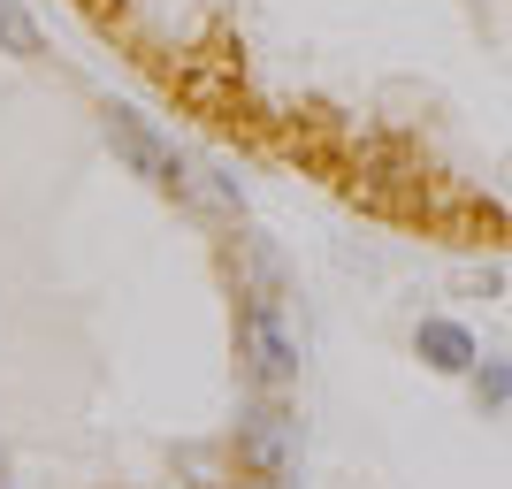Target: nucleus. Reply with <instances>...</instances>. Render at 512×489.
I'll return each mask as SVG.
<instances>
[{
	"mask_svg": "<svg viewBox=\"0 0 512 489\" xmlns=\"http://www.w3.org/2000/svg\"><path fill=\"white\" fill-rule=\"evenodd\" d=\"M237 360H245V383L253 390H291L299 383V337L283 321L276 283H245L237 291Z\"/></svg>",
	"mask_w": 512,
	"mask_h": 489,
	"instance_id": "obj_1",
	"label": "nucleus"
},
{
	"mask_svg": "<svg viewBox=\"0 0 512 489\" xmlns=\"http://www.w3.org/2000/svg\"><path fill=\"white\" fill-rule=\"evenodd\" d=\"M230 459H237V474H260V482H291V467H299V413L283 405V390H253V398L237 405Z\"/></svg>",
	"mask_w": 512,
	"mask_h": 489,
	"instance_id": "obj_2",
	"label": "nucleus"
},
{
	"mask_svg": "<svg viewBox=\"0 0 512 489\" xmlns=\"http://www.w3.org/2000/svg\"><path fill=\"white\" fill-rule=\"evenodd\" d=\"M100 138L115 146V161H123L130 176H146L153 192H176V199H184L192 161H184V153H176V138H161L138 107H115V100H107V107H100Z\"/></svg>",
	"mask_w": 512,
	"mask_h": 489,
	"instance_id": "obj_3",
	"label": "nucleus"
},
{
	"mask_svg": "<svg viewBox=\"0 0 512 489\" xmlns=\"http://www.w3.org/2000/svg\"><path fill=\"white\" fill-rule=\"evenodd\" d=\"M413 352H421V367H436V375H474V367H482L474 329L451 321V314H428L421 329H413Z\"/></svg>",
	"mask_w": 512,
	"mask_h": 489,
	"instance_id": "obj_4",
	"label": "nucleus"
},
{
	"mask_svg": "<svg viewBox=\"0 0 512 489\" xmlns=\"http://www.w3.org/2000/svg\"><path fill=\"white\" fill-rule=\"evenodd\" d=\"M184 199H192L199 214H207V222H245V192H237V176H222V169H199L192 161V184H184Z\"/></svg>",
	"mask_w": 512,
	"mask_h": 489,
	"instance_id": "obj_5",
	"label": "nucleus"
},
{
	"mask_svg": "<svg viewBox=\"0 0 512 489\" xmlns=\"http://www.w3.org/2000/svg\"><path fill=\"white\" fill-rule=\"evenodd\" d=\"M0 54H16V62H39L46 54V31L23 0H0Z\"/></svg>",
	"mask_w": 512,
	"mask_h": 489,
	"instance_id": "obj_6",
	"label": "nucleus"
},
{
	"mask_svg": "<svg viewBox=\"0 0 512 489\" xmlns=\"http://www.w3.org/2000/svg\"><path fill=\"white\" fill-rule=\"evenodd\" d=\"M474 405H482V413L512 405V360H482L474 367Z\"/></svg>",
	"mask_w": 512,
	"mask_h": 489,
	"instance_id": "obj_7",
	"label": "nucleus"
},
{
	"mask_svg": "<svg viewBox=\"0 0 512 489\" xmlns=\"http://www.w3.org/2000/svg\"><path fill=\"white\" fill-rule=\"evenodd\" d=\"M237 489H291V482H260V474H245V482H237Z\"/></svg>",
	"mask_w": 512,
	"mask_h": 489,
	"instance_id": "obj_8",
	"label": "nucleus"
},
{
	"mask_svg": "<svg viewBox=\"0 0 512 489\" xmlns=\"http://www.w3.org/2000/svg\"><path fill=\"white\" fill-rule=\"evenodd\" d=\"M0 489H8V451H0Z\"/></svg>",
	"mask_w": 512,
	"mask_h": 489,
	"instance_id": "obj_9",
	"label": "nucleus"
}]
</instances>
